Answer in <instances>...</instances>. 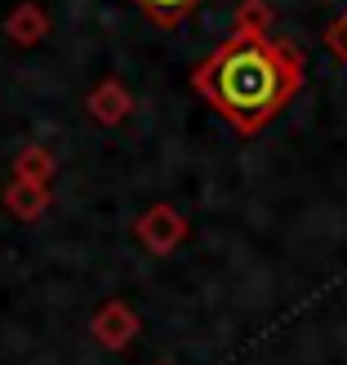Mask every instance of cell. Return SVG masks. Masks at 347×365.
I'll return each mask as SVG.
<instances>
[{
  "label": "cell",
  "mask_w": 347,
  "mask_h": 365,
  "mask_svg": "<svg viewBox=\"0 0 347 365\" xmlns=\"http://www.w3.org/2000/svg\"><path fill=\"white\" fill-rule=\"evenodd\" d=\"M267 27H271V9L263 0H245V5L236 9V31L241 36H267Z\"/></svg>",
  "instance_id": "cell-6"
},
{
  "label": "cell",
  "mask_w": 347,
  "mask_h": 365,
  "mask_svg": "<svg viewBox=\"0 0 347 365\" xmlns=\"http://www.w3.org/2000/svg\"><path fill=\"white\" fill-rule=\"evenodd\" d=\"M134 5L147 14L156 27H178L182 18H187V14L200 5V0H134Z\"/></svg>",
  "instance_id": "cell-5"
},
{
  "label": "cell",
  "mask_w": 347,
  "mask_h": 365,
  "mask_svg": "<svg viewBox=\"0 0 347 365\" xmlns=\"http://www.w3.org/2000/svg\"><path fill=\"white\" fill-rule=\"evenodd\" d=\"M89 112H94L103 125H116L125 112H130V94H125V85H116V81L98 85V89H94V98H89Z\"/></svg>",
  "instance_id": "cell-3"
},
{
  "label": "cell",
  "mask_w": 347,
  "mask_h": 365,
  "mask_svg": "<svg viewBox=\"0 0 347 365\" xmlns=\"http://www.w3.org/2000/svg\"><path fill=\"white\" fill-rule=\"evenodd\" d=\"M9 205L23 214V218H31L36 210L45 205V182H23V187H14L9 192Z\"/></svg>",
  "instance_id": "cell-7"
},
{
  "label": "cell",
  "mask_w": 347,
  "mask_h": 365,
  "mask_svg": "<svg viewBox=\"0 0 347 365\" xmlns=\"http://www.w3.org/2000/svg\"><path fill=\"white\" fill-rule=\"evenodd\" d=\"M192 85L236 134L249 138L271 116H281L303 89V53L289 41L232 31L192 71Z\"/></svg>",
  "instance_id": "cell-1"
},
{
  "label": "cell",
  "mask_w": 347,
  "mask_h": 365,
  "mask_svg": "<svg viewBox=\"0 0 347 365\" xmlns=\"http://www.w3.org/2000/svg\"><path fill=\"white\" fill-rule=\"evenodd\" d=\"M325 45H330V53H334V58L347 67V9L334 18V27L325 31Z\"/></svg>",
  "instance_id": "cell-8"
},
{
  "label": "cell",
  "mask_w": 347,
  "mask_h": 365,
  "mask_svg": "<svg viewBox=\"0 0 347 365\" xmlns=\"http://www.w3.org/2000/svg\"><path fill=\"white\" fill-rule=\"evenodd\" d=\"M138 236H143V245H147V250L170 254L182 236H187V223H182V214L174 205H152V214L138 218Z\"/></svg>",
  "instance_id": "cell-2"
},
{
  "label": "cell",
  "mask_w": 347,
  "mask_h": 365,
  "mask_svg": "<svg viewBox=\"0 0 347 365\" xmlns=\"http://www.w3.org/2000/svg\"><path fill=\"white\" fill-rule=\"evenodd\" d=\"M98 339H107L112 348H120L125 339H130L134 330H138V321L130 317V307H120V303H112V307H103V317H98Z\"/></svg>",
  "instance_id": "cell-4"
}]
</instances>
